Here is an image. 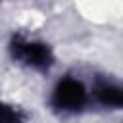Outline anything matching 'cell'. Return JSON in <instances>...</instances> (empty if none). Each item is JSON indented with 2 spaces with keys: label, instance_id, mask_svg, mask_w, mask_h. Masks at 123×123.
<instances>
[{
  "label": "cell",
  "instance_id": "1",
  "mask_svg": "<svg viewBox=\"0 0 123 123\" xmlns=\"http://www.w3.org/2000/svg\"><path fill=\"white\" fill-rule=\"evenodd\" d=\"M12 54L15 60H21L25 65L37 67V69H46L52 65V52L46 44L35 42V40H25L21 37H15L12 40Z\"/></svg>",
  "mask_w": 123,
  "mask_h": 123
},
{
  "label": "cell",
  "instance_id": "2",
  "mask_svg": "<svg viewBox=\"0 0 123 123\" xmlns=\"http://www.w3.org/2000/svg\"><path fill=\"white\" fill-rule=\"evenodd\" d=\"M85 100H86L85 86L79 81H75V79H63V81H60L58 86H56V90H54V96H52L54 106L60 108V110H67V111L83 108Z\"/></svg>",
  "mask_w": 123,
  "mask_h": 123
},
{
  "label": "cell",
  "instance_id": "3",
  "mask_svg": "<svg viewBox=\"0 0 123 123\" xmlns=\"http://www.w3.org/2000/svg\"><path fill=\"white\" fill-rule=\"evenodd\" d=\"M96 98L104 106L123 108V86H117L111 83H102L96 86Z\"/></svg>",
  "mask_w": 123,
  "mask_h": 123
},
{
  "label": "cell",
  "instance_id": "4",
  "mask_svg": "<svg viewBox=\"0 0 123 123\" xmlns=\"http://www.w3.org/2000/svg\"><path fill=\"white\" fill-rule=\"evenodd\" d=\"M23 113L4 102H0V123H21Z\"/></svg>",
  "mask_w": 123,
  "mask_h": 123
}]
</instances>
